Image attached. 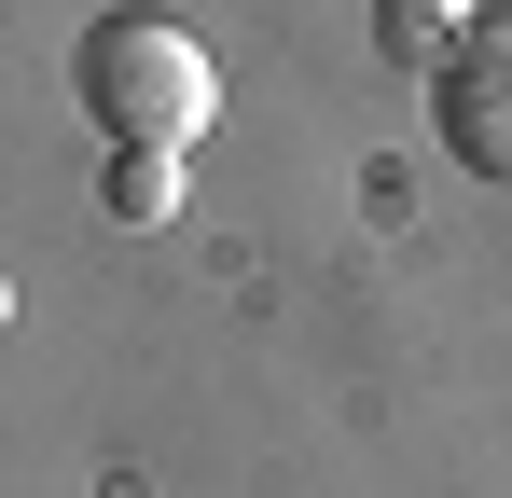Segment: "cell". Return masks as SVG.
<instances>
[{"mask_svg": "<svg viewBox=\"0 0 512 498\" xmlns=\"http://www.w3.org/2000/svg\"><path fill=\"white\" fill-rule=\"evenodd\" d=\"M70 97L97 111V139H125V153H194L208 111H222V70H208V42H194L180 14L125 0L111 28L70 42Z\"/></svg>", "mask_w": 512, "mask_h": 498, "instance_id": "1", "label": "cell"}, {"mask_svg": "<svg viewBox=\"0 0 512 498\" xmlns=\"http://www.w3.org/2000/svg\"><path fill=\"white\" fill-rule=\"evenodd\" d=\"M429 125H443V153L471 166V180H512V0H485V14L443 42Z\"/></svg>", "mask_w": 512, "mask_h": 498, "instance_id": "2", "label": "cell"}, {"mask_svg": "<svg viewBox=\"0 0 512 498\" xmlns=\"http://www.w3.org/2000/svg\"><path fill=\"white\" fill-rule=\"evenodd\" d=\"M457 28H471V0H374V42H388L416 83L443 70V42H457Z\"/></svg>", "mask_w": 512, "mask_h": 498, "instance_id": "3", "label": "cell"}, {"mask_svg": "<svg viewBox=\"0 0 512 498\" xmlns=\"http://www.w3.org/2000/svg\"><path fill=\"white\" fill-rule=\"evenodd\" d=\"M180 208V153H125L111 166V222H167Z\"/></svg>", "mask_w": 512, "mask_h": 498, "instance_id": "4", "label": "cell"}]
</instances>
